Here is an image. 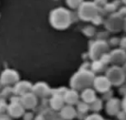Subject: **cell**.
<instances>
[{
    "label": "cell",
    "instance_id": "1",
    "mask_svg": "<svg viewBox=\"0 0 126 120\" xmlns=\"http://www.w3.org/2000/svg\"><path fill=\"white\" fill-rule=\"evenodd\" d=\"M71 12L65 8L54 9L50 14V22L57 29H64L69 26L71 23Z\"/></svg>",
    "mask_w": 126,
    "mask_h": 120
},
{
    "label": "cell",
    "instance_id": "2",
    "mask_svg": "<svg viewBox=\"0 0 126 120\" xmlns=\"http://www.w3.org/2000/svg\"><path fill=\"white\" fill-rule=\"evenodd\" d=\"M78 10H79L78 14H79V17L84 20L91 19L96 13V8H95L94 4L89 2L82 3V4L79 6Z\"/></svg>",
    "mask_w": 126,
    "mask_h": 120
},
{
    "label": "cell",
    "instance_id": "3",
    "mask_svg": "<svg viewBox=\"0 0 126 120\" xmlns=\"http://www.w3.org/2000/svg\"><path fill=\"white\" fill-rule=\"evenodd\" d=\"M67 4L71 8V9H79V6L82 4L83 0H66Z\"/></svg>",
    "mask_w": 126,
    "mask_h": 120
}]
</instances>
